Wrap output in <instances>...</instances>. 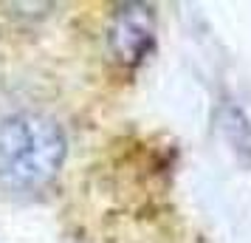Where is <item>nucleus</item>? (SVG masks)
Returning <instances> with one entry per match:
<instances>
[{"instance_id": "1", "label": "nucleus", "mask_w": 251, "mask_h": 243, "mask_svg": "<svg viewBox=\"0 0 251 243\" xmlns=\"http://www.w3.org/2000/svg\"><path fill=\"white\" fill-rule=\"evenodd\" d=\"M68 159V136L54 116L20 108L0 116V187L25 195L59 178Z\"/></svg>"}, {"instance_id": "2", "label": "nucleus", "mask_w": 251, "mask_h": 243, "mask_svg": "<svg viewBox=\"0 0 251 243\" xmlns=\"http://www.w3.org/2000/svg\"><path fill=\"white\" fill-rule=\"evenodd\" d=\"M155 46V12L144 3L122 6L107 26V57L133 71Z\"/></svg>"}]
</instances>
